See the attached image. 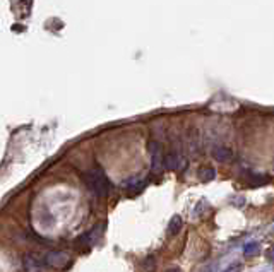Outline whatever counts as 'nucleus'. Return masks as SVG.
I'll use <instances>...</instances> for the list:
<instances>
[{"label":"nucleus","instance_id":"nucleus-1","mask_svg":"<svg viewBox=\"0 0 274 272\" xmlns=\"http://www.w3.org/2000/svg\"><path fill=\"white\" fill-rule=\"evenodd\" d=\"M84 183L88 188L96 195V197H106L112 190V181L103 173V170L95 168L84 175Z\"/></svg>","mask_w":274,"mask_h":272},{"label":"nucleus","instance_id":"nucleus-2","mask_svg":"<svg viewBox=\"0 0 274 272\" xmlns=\"http://www.w3.org/2000/svg\"><path fill=\"white\" fill-rule=\"evenodd\" d=\"M149 151H151L152 172H159V170H161V165H163L161 144H158V142H151V144H149Z\"/></svg>","mask_w":274,"mask_h":272},{"label":"nucleus","instance_id":"nucleus-3","mask_svg":"<svg viewBox=\"0 0 274 272\" xmlns=\"http://www.w3.org/2000/svg\"><path fill=\"white\" fill-rule=\"evenodd\" d=\"M213 158L220 163H231L235 154L230 148H226V146H216V148L213 149Z\"/></svg>","mask_w":274,"mask_h":272},{"label":"nucleus","instance_id":"nucleus-4","mask_svg":"<svg viewBox=\"0 0 274 272\" xmlns=\"http://www.w3.org/2000/svg\"><path fill=\"white\" fill-rule=\"evenodd\" d=\"M124 187L129 192H141L146 187V180L141 178V176H132V178H129L124 183Z\"/></svg>","mask_w":274,"mask_h":272},{"label":"nucleus","instance_id":"nucleus-5","mask_svg":"<svg viewBox=\"0 0 274 272\" xmlns=\"http://www.w3.org/2000/svg\"><path fill=\"white\" fill-rule=\"evenodd\" d=\"M103 226H96L95 229H91V231H88L86 235H82L81 238V243L82 245H93V243L96 242V240L100 238V233H101Z\"/></svg>","mask_w":274,"mask_h":272},{"label":"nucleus","instance_id":"nucleus-6","mask_svg":"<svg viewBox=\"0 0 274 272\" xmlns=\"http://www.w3.org/2000/svg\"><path fill=\"white\" fill-rule=\"evenodd\" d=\"M163 165L170 170H176L180 166V156L176 154V152H170V154H166L165 159H163Z\"/></svg>","mask_w":274,"mask_h":272},{"label":"nucleus","instance_id":"nucleus-7","mask_svg":"<svg viewBox=\"0 0 274 272\" xmlns=\"http://www.w3.org/2000/svg\"><path fill=\"white\" fill-rule=\"evenodd\" d=\"M47 260H48V264H57V266H64V264L69 260V255H65V253L53 252V253H48Z\"/></svg>","mask_w":274,"mask_h":272},{"label":"nucleus","instance_id":"nucleus-8","mask_svg":"<svg viewBox=\"0 0 274 272\" xmlns=\"http://www.w3.org/2000/svg\"><path fill=\"white\" fill-rule=\"evenodd\" d=\"M24 269H27V271H38V269H43V266H41L40 260H38L36 257L27 255L26 259H24Z\"/></svg>","mask_w":274,"mask_h":272},{"label":"nucleus","instance_id":"nucleus-9","mask_svg":"<svg viewBox=\"0 0 274 272\" xmlns=\"http://www.w3.org/2000/svg\"><path fill=\"white\" fill-rule=\"evenodd\" d=\"M180 229H182V218H180V216H173L168 224V233L170 235H176Z\"/></svg>","mask_w":274,"mask_h":272},{"label":"nucleus","instance_id":"nucleus-10","mask_svg":"<svg viewBox=\"0 0 274 272\" xmlns=\"http://www.w3.org/2000/svg\"><path fill=\"white\" fill-rule=\"evenodd\" d=\"M259 242H249L247 245L244 247V253L247 257H254V255H257L259 252H261V248H259Z\"/></svg>","mask_w":274,"mask_h":272},{"label":"nucleus","instance_id":"nucleus-11","mask_svg":"<svg viewBox=\"0 0 274 272\" xmlns=\"http://www.w3.org/2000/svg\"><path fill=\"white\" fill-rule=\"evenodd\" d=\"M199 178L200 180H204V181H211V180H214L216 178V170L214 168H202L199 172Z\"/></svg>","mask_w":274,"mask_h":272},{"label":"nucleus","instance_id":"nucleus-12","mask_svg":"<svg viewBox=\"0 0 274 272\" xmlns=\"http://www.w3.org/2000/svg\"><path fill=\"white\" fill-rule=\"evenodd\" d=\"M266 257H268V260L271 264H274V245L271 247V248L268 250V253H266Z\"/></svg>","mask_w":274,"mask_h":272}]
</instances>
